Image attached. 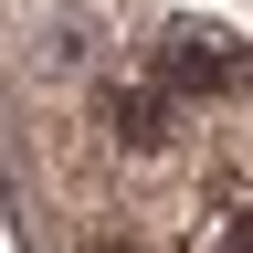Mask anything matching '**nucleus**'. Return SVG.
I'll return each mask as SVG.
<instances>
[{"mask_svg":"<svg viewBox=\"0 0 253 253\" xmlns=\"http://www.w3.org/2000/svg\"><path fill=\"white\" fill-rule=\"evenodd\" d=\"M158 74H169L179 95H201V84H232L243 74V42L221 21H169V42H158Z\"/></svg>","mask_w":253,"mask_h":253,"instance_id":"1","label":"nucleus"},{"mask_svg":"<svg viewBox=\"0 0 253 253\" xmlns=\"http://www.w3.org/2000/svg\"><path fill=\"white\" fill-rule=\"evenodd\" d=\"M158 116H169V106H158V95H148V84H137V95H126V84L106 95V126H116V137H126V148H158V137H169V126H158Z\"/></svg>","mask_w":253,"mask_h":253,"instance_id":"2","label":"nucleus"},{"mask_svg":"<svg viewBox=\"0 0 253 253\" xmlns=\"http://www.w3.org/2000/svg\"><path fill=\"white\" fill-rule=\"evenodd\" d=\"M211 253H253V211H232V221H221V243Z\"/></svg>","mask_w":253,"mask_h":253,"instance_id":"3","label":"nucleus"},{"mask_svg":"<svg viewBox=\"0 0 253 253\" xmlns=\"http://www.w3.org/2000/svg\"><path fill=\"white\" fill-rule=\"evenodd\" d=\"M84 253H158V243H137V232H95Z\"/></svg>","mask_w":253,"mask_h":253,"instance_id":"4","label":"nucleus"}]
</instances>
